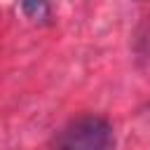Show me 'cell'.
Wrapping results in <instances>:
<instances>
[{
    "label": "cell",
    "mask_w": 150,
    "mask_h": 150,
    "mask_svg": "<svg viewBox=\"0 0 150 150\" xmlns=\"http://www.w3.org/2000/svg\"><path fill=\"white\" fill-rule=\"evenodd\" d=\"M134 49H136V56H138L141 61L150 63V16H148V21L141 26V30H138V35H136Z\"/></svg>",
    "instance_id": "obj_3"
},
{
    "label": "cell",
    "mask_w": 150,
    "mask_h": 150,
    "mask_svg": "<svg viewBox=\"0 0 150 150\" xmlns=\"http://www.w3.org/2000/svg\"><path fill=\"white\" fill-rule=\"evenodd\" d=\"M115 145L117 136L110 120L94 112L73 117L52 138V150H115Z\"/></svg>",
    "instance_id": "obj_1"
},
{
    "label": "cell",
    "mask_w": 150,
    "mask_h": 150,
    "mask_svg": "<svg viewBox=\"0 0 150 150\" xmlns=\"http://www.w3.org/2000/svg\"><path fill=\"white\" fill-rule=\"evenodd\" d=\"M21 14L35 23H47L52 19V2L49 0H21Z\"/></svg>",
    "instance_id": "obj_2"
}]
</instances>
